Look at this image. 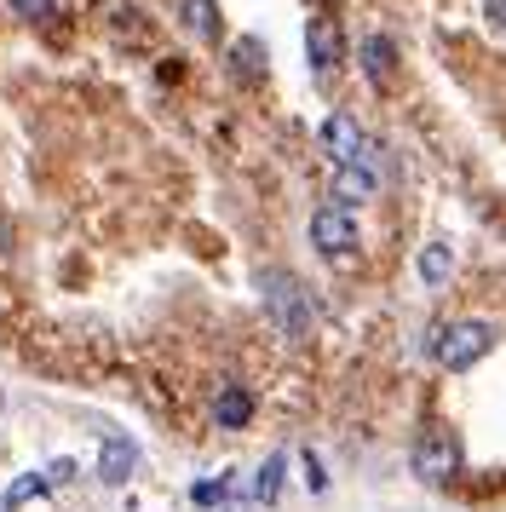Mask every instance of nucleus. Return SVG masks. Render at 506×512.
Here are the masks:
<instances>
[{"label":"nucleus","instance_id":"f257e3e1","mask_svg":"<svg viewBox=\"0 0 506 512\" xmlns=\"http://www.w3.org/2000/svg\"><path fill=\"white\" fill-rule=\"evenodd\" d=\"M259 288H265V311H271V323L282 328L288 340H305V334H311V300H305V288H299L288 271H265Z\"/></svg>","mask_w":506,"mask_h":512},{"label":"nucleus","instance_id":"f03ea898","mask_svg":"<svg viewBox=\"0 0 506 512\" xmlns=\"http://www.w3.org/2000/svg\"><path fill=\"white\" fill-rule=\"evenodd\" d=\"M495 346V328L478 323V317H466V323H449V328H437L432 334V357L443 363V369H472L483 351Z\"/></svg>","mask_w":506,"mask_h":512},{"label":"nucleus","instance_id":"7ed1b4c3","mask_svg":"<svg viewBox=\"0 0 506 512\" xmlns=\"http://www.w3.org/2000/svg\"><path fill=\"white\" fill-rule=\"evenodd\" d=\"M357 242H363V231H357V219L345 208H317L311 213V248L317 254H328V259H345V254H357Z\"/></svg>","mask_w":506,"mask_h":512},{"label":"nucleus","instance_id":"20e7f679","mask_svg":"<svg viewBox=\"0 0 506 512\" xmlns=\"http://www.w3.org/2000/svg\"><path fill=\"white\" fill-rule=\"evenodd\" d=\"M409 466H414V478H426V484H449V478L460 472V443H455V432H426V438L414 443Z\"/></svg>","mask_w":506,"mask_h":512},{"label":"nucleus","instance_id":"39448f33","mask_svg":"<svg viewBox=\"0 0 506 512\" xmlns=\"http://www.w3.org/2000/svg\"><path fill=\"white\" fill-rule=\"evenodd\" d=\"M322 150L334 156V167L374 162V144L363 139V127H357V116H345V110H334V116L322 121Z\"/></svg>","mask_w":506,"mask_h":512},{"label":"nucleus","instance_id":"423d86ee","mask_svg":"<svg viewBox=\"0 0 506 512\" xmlns=\"http://www.w3.org/2000/svg\"><path fill=\"white\" fill-rule=\"evenodd\" d=\"M340 52H345V41H340V24L334 18H311V29H305V58H311V70H334L340 64Z\"/></svg>","mask_w":506,"mask_h":512},{"label":"nucleus","instance_id":"0eeeda50","mask_svg":"<svg viewBox=\"0 0 506 512\" xmlns=\"http://www.w3.org/2000/svg\"><path fill=\"white\" fill-rule=\"evenodd\" d=\"M380 190V173L374 162H357V167H334V208L351 213V202H368Z\"/></svg>","mask_w":506,"mask_h":512},{"label":"nucleus","instance_id":"6e6552de","mask_svg":"<svg viewBox=\"0 0 506 512\" xmlns=\"http://www.w3.org/2000/svg\"><path fill=\"white\" fill-rule=\"evenodd\" d=\"M133 461H138V443L133 438H110L98 449V478L104 484H127L133 478Z\"/></svg>","mask_w":506,"mask_h":512},{"label":"nucleus","instance_id":"1a4fd4ad","mask_svg":"<svg viewBox=\"0 0 506 512\" xmlns=\"http://www.w3.org/2000/svg\"><path fill=\"white\" fill-rule=\"evenodd\" d=\"M357 58H363V75L374 81V87H386L391 70H397V47H391V35H368L363 47H357Z\"/></svg>","mask_w":506,"mask_h":512},{"label":"nucleus","instance_id":"9d476101","mask_svg":"<svg viewBox=\"0 0 506 512\" xmlns=\"http://www.w3.org/2000/svg\"><path fill=\"white\" fill-rule=\"evenodd\" d=\"M253 415V397L242 392V386H219V397H213V420L225 426V432H242Z\"/></svg>","mask_w":506,"mask_h":512},{"label":"nucleus","instance_id":"9b49d317","mask_svg":"<svg viewBox=\"0 0 506 512\" xmlns=\"http://www.w3.org/2000/svg\"><path fill=\"white\" fill-rule=\"evenodd\" d=\"M184 29H190L196 41H213V35H219V6H213V0H184Z\"/></svg>","mask_w":506,"mask_h":512},{"label":"nucleus","instance_id":"f8f14e48","mask_svg":"<svg viewBox=\"0 0 506 512\" xmlns=\"http://www.w3.org/2000/svg\"><path fill=\"white\" fill-rule=\"evenodd\" d=\"M230 70L242 75V81H259V70H265V47H259V41H236V47H230Z\"/></svg>","mask_w":506,"mask_h":512},{"label":"nucleus","instance_id":"ddd939ff","mask_svg":"<svg viewBox=\"0 0 506 512\" xmlns=\"http://www.w3.org/2000/svg\"><path fill=\"white\" fill-rule=\"evenodd\" d=\"M449 271H455V254H449V242H432V248L420 254V277H426V282L437 288V282L449 277Z\"/></svg>","mask_w":506,"mask_h":512},{"label":"nucleus","instance_id":"4468645a","mask_svg":"<svg viewBox=\"0 0 506 512\" xmlns=\"http://www.w3.org/2000/svg\"><path fill=\"white\" fill-rule=\"evenodd\" d=\"M46 489H52V478H46V472H29V478H18V484L6 489V501H0V507L12 512V507H23V501H35V495H46Z\"/></svg>","mask_w":506,"mask_h":512},{"label":"nucleus","instance_id":"2eb2a0df","mask_svg":"<svg viewBox=\"0 0 506 512\" xmlns=\"http://www.w3.org/2000/svg\"><path fill=\"white\" fill-rule=\"evenodd\" d=\"M282 455H271V461L259 466V484H253V501H276V489H282Z\"/></svg>","mask_w":506,"mask_h":512},{"label":"nucleus","instance_id":"dca6fc26","mask_svg":"<svg viewBox=\"0 0 506 512\" xmlns=\"http://www.w3.org/2000/svg\"><path fill=\"white\" fill-rule=\"evenodd\" d=\"M225 495H230V484H225V478H219V484H196V489H190V501H196V507H219Z\"/></svg>","mask_w":506,"mask_h":512},{"label":"nucleus","instance_id":"f3484780","mask_svg":"<svg viewBox=\"0 0 506 512\" xmlns=\"http://www.w3.org/2000/svg\"><path fill=\"white\" fill-rule=\"evenodd\" d=\"M12 12H18V18H52L58 0H12Z\"/></svg>","mask_w":506,"mask_h":512},{"label":"nucleus","instance_id":"a211bd4d","mask_svg":"<svg viewBox=\"0 0 506 512\" xmlns=\"http://www.w3.org/2000/svg\"><path fill=\"white\" fill-rule=\"evenodd\" d=\"M305 484L317 489V495H322V489H328V478H322V466H317V455H305Z\"/></svg>","mask_w":506,"mask_h":512},{"label":"nucleus","instance_id":"6ab92c4d","mask_svg":"<svg viewBox=\"0 0 506 512\" xmlns=\"http://www.w3.org/2000/svg\"><path fill=\"white\" fill-rule=\"evenodd\" d=\"M483 12H489V24L506 29V0H483Z\"/></svg>","mask_w":506,"mask_h":512}]
</instances>
